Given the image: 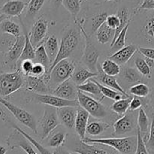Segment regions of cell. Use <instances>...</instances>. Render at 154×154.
Listing matches in <instances>:
<instances>
[{
	"label": "cell",
	"mask_w": 154,
	"mask_h": 154,
	"mask_svg": "<svg viewBox=\"0 0 154 154\" xmlns=\"http://www.w3.org/2000/svg\"><path fill=\"white\" fill-rule=\"evenodd\" d=\"M78 25V24H77ZM82 36L81 29L80 27L76 26H69L64 30L63 35H62L61 42H60V50H59L58 55L57 58L53 63L49 72H48L45 76L49 78L50 73L53 68L61 60L65 59H69L72 55L74 52L78 48L79 42L81 41V38Z\"/></svg>",
	"instance_id": "cell-1"
},
{
	"label": "cell",
	"mask_w": 154,
	"mask_h": 154,
	"mask_svg": "<svg viewBox=\"0 0 154 154\" xmlns=\"http://www.w3.org/2000/svg\"><path fill=\"white\" fill-rule=\"evenodd\" d=\"M82 141L87 144L108 146L120 154H135L136 151L138 139L137 136L102 138H90L86 137Z\"/></svg>",
	"instance_id": "cell-2"
},
{
	"label": "cell",
	"mask_w": 154,
	"mask_h": 154,
	"mask_svg": "<svg viewBox=\"0 0 154 154\" xmlns=\"http://www.w3.org/2000/svg\"><path fill=\"white\" fill-rule=\"evenodd\" d=\"M76 69L75 62L70 59H65L59 62L51 70L49 75L50 90H54L64 81L72 78Z\"/></svg>",
	"instance_id": "cell-3"
},
{
	"label": "cell",
	"mask_w": 154,
	"mask_h": 154,
	"mask_svg": "<svg viewBox=\"0 0 154 154\" xmlns=\"http://www.w3.org/2000/svg\"><path fill=\"white\" fill-rule=\"evenodd\" d=\"M25 86V78L19 70L0 73V97L11 96Z\"/></svg>",
	"instance_id": "cell-4"
},
{
	"label": "cell",
	"mask_w": 154,
	"mask_h": 154,
	"mask_svg": "<svg viewBox=\"0 0 154 154\" xmlns=\"http://www.w3.org/2000/svg\"><path fill=\"white\" fill-rule=\"evenodd\" d=\"M75 23L81 29L82 36L85 40V48H84V54L81 57V62L90 71H92L93 72H97L98 60L99 58V51L96 48L93 42H92L90 36L87 34V32L84 29L82 22H80L75 19Z\"/></svg>",
	"instance_id": "cell-5"
},
{
	"label": "cell",
	"mask_w": 154,
	"mask_h": 154,
	"mask_svg": "<svg viewBox=\"0 0 154 154\" xmlns=\"http://www.w3.org/2000/svg\"><path fill=\"white\" fill-rule=\"evenodd\" d=\"M0 104L4 106L18 121L26 127L31 129L34 133L38 134V126L36 119L34 116L27 111L17 106L14 104L8 102L5 99L0 97Z\"/></svg>",
	"instance_id": "cell-6"
},
{
	"label": "cell",
	"mask_w": 154,
	"mask_h": 154,
	"mask_svg": "<svg viewBox=\"0 0 154 154\" xmlns=\"http://www.w3.org/2000/svg\"><path fill=\"white\" fill-rule=\"evenodd\" d=\"M66 148L77 154H117L114 151L100 147V144H87L76 137L69 138L65 144Z\"/></svg>",
	"instance_id": "cell-7"
},
{
	"label": "cell",
	"mask_w": 154,
	"mask_h": 154,
	"mask_svg": "<svg viewBox=\"0 0 154 154\" xmlns=\"http://www.w3.org/2000/svg\"><path fill=\"white\" fill-rule=\"evenodd\" d=\"M26 101L28 102H34L38 104H44L47 106H51L58 108L63 107H79L78 100L69 101L59 98L54 95L50 94H38V93H31L27 96Z\"/></svg>",
	"instance_id": "cell-8"
},
{
	"label": "cell",
	"mask_w": 154,
	"mask_h": 154,
	"mask_svg": "<svg viewBox=\"0 0 154 154\" xmlns=\"http://www.w3.org/2000/svg\"><path fill=\"white\" fill-rule=\"evenodd\" d=\"M78 102L80 107L84 108L90 115L96 119H104L109 114L106 107L104 106L101 102L84 94L80 90H78Z\"/></svg>",
	"instance_id": "cell-9"
},
{
	"label": "cell",
	"mask_w": 154,
	"mask_h": 154,
	"mask_svg": "<svg viewBox=\"0 0 154 154\" xmlns=\"http://www.w3.org/2000/svg\"><path fill=\"white\" fill-rule=\"evenodd\" d=\"M25 45V37L21 35L17 38L14 44L8 52L4 54V58L2 61V66L9 71H17V63L22 55L23 50Z\"/></svg>",
	"instance_id": "cell-10"
},
{
	"label": "cell",
	"mask_w": 154,
	"mask_h": 154,
	"mask_svg": "<svg viewBox=\"0 0 154 154\" xmlns=\"http://www.w3.org/2000/svg\"><path fill=\"white\" fill-rule=\"evenodd\" d=\"M60 122L59 120L57 109L51 106L45 108V112L40 122L41 133L40 137L42 141L46 139L50 134L58 127Z\"/></svg>",
	"instance_id": "cell-11"
},
{
	"label": "cell",
	"mask_w": 154,
	"mask_h": 154,
	"mask_svg": "<svg viewBox=\"0 0 154 154\" xmlns=\"http://www.w3.org/2000/svg\"><path fill=\"white\" fill-rule=\"evenodd\" d=\"M116 136L126 135L138 128V114L135 111H129L114 123Z\"/></svg>",
	"instance_id": "cell-12"
},
{
	"label": "cell",
	"mask_w": 154,
	"mask_h": 154,
	"mask_svg": "<svg viewBox=\"0 0 154 154\" xmlns=\"http://www.w3.org/2000/svg\"><path fill=\"white\" fill-rule=\"evenodd\" d=\"M6 143L10 150L17 147L22 149L26 154H38L33 148V145L18 131L14 130L6 139Z\"/></svg>",
	"instance_id": "cell-13"
},
{
	"label": "cell",
	"mask_w": 154,
	"mask_h": 154,
	"mask_svg": "<svg viewBox=\"0 0 154 154\" xmlns=\"http://www.w3.org/2000/svg\"><path fill=\"white\" fill-rule=\"evenodd\" d=\"M48 22L45 18L40 17L33 25L29 33V40L35 48L43 45V42L48 33Z\"/></svg>",
	"instance_id": "cell-14"
},
{
	"label": "cell",
	"mask_w": 154,
	"mask_h": 154,
	"mask_svg": "<svg viewBox=\"0 0 154 154\" xmlns=\"http://www.w3.org/2000/svg\"><path fill=\"white\" fill-rule=\"evenodd\" d=\"M24 78L25 87L29 92L38 94H48L51 91L49 87V79L45 76L38 78L29 75L24 77Z\"/></svg>",
	"instance_id": "cell-15"
},
{
	"label": "cell",
	"mask_w": 154,
	"mask_h": 154,
	"mask_svg": "<svg viewBox=\"0 0 154 154\" xmlns=\"http://www.w3.org/2000/svg\"><path fill=\"white\" fill-rule=\"evenodd\" d=\"M78 86L72 79L64 81L52 91L53 95L69 101L78 100Z\"/></svg>",
	"instance_id": "cell-16"
},
{
	"label": "cell",
	"mask_w": 154,
	"mask_h": 154,
	"mask_svg": "<svg viewBox=\"0 0 154 154\" xmlns=\"http://www.w3.org/2000/svg\"><path fill=\"white\" fill-rule=\"evenodd\" d=\"M0 118L2 119V120L5 124L8 125V126H10L11 127L13 128L14 129H15V130L20 132V133L22 134V135H23V136L25 137V138H26V139L28 140V141H29V142L31 143V144H32L36 149H37V150L39 152V153L40 154H54V153L50 151L49 150H48L45 146L42 145V144H40L39 142H38L35 139H34L32 137L30 136V135H29V134H27L25 131H23L22 129H20V128L16 123H14V122L11 120L10 117L7 115L5 111L3 109H2L1 108H0Z\"/></svg>",
	"instance_id": "cell-17"
},
{
	"label": "cell",
	"mask_w": 154,
	"mask_h": 154,
	"mask_svg": "<svg viewBox=\"0 0 154 154\" xmlns=\"http://www.w3.org/2000/svg\"><path fill=\"white\" fill-rule=\"evenodd\" d=\"M69 135L66 131L62 126H58L56 128L49 136L44 140V145L45 147H51V148H59L65 145ZM43 145V144H42Z\"/></svg>",
	"instance_id": "cell-18"
},
{
	"label": "cell",
	"mask_w": 154,
	"mask_h": 154,
	"mask_svg": "<svg viewBox=\"0 0 154 154\" xmlns=\"http://www.w3.org/2000/svg\"><path fill=\"white\" fill-rule=\"evenodd\" d=\"M27 3L22 0H8L0 8V14L8 18L20 17Z\"/></svg>",
	"instance_id": "cell-19"
},
{
	"label": "cell",
	"mask_w": 154,
	"mask_h": 154,
	"mask_svg": "<svg viewBox=\"0 0 154 154\" xmlns=\"http://www.w3.org/2000/svg\"><path fill=\"white\" fill-rule=\"evenodd\" d=\"M141 36L146 45L154 48V11H150L141 29Z\"/></svg>",
	"instance_id": "cell-20"
},
{
	"label": "cell",
	"mask_w": 154,
	"mask_h": 154,
	"mask_svg": "<svg viewBox=\"0 0 154 154\" xmlns=\"http://www.w3.org/2000/svg\"><path fill=\"white\" fill-rule=\"evenodd\" d=\"M78 108L75 107H63L57 109L59 120L63 126L69 129L75 128Z\"/></svg>",
	"instance_id": "cell-21"
},
{
	"label": "cell",
	"mask_w": 154,
	"mask_h": 154,
	"mask_svg": "<svg viewBox=\"0 0 154 154\" xmlns=\"http://www.w3.org/2000/svg\"><path fill=\"white\" fill-rule=\"evenodd\" d=\"M138 46L135 45H126L122 49L119 50L117 52L113 54L108 59L115 62L119 66L124 65L128 63L130 59L135 55V53L138 51Z\"/></svg>",
	"instance_id": "cell-22"
},
{
	"label": "cell",
	"mask_w": 154,
	"mask_h": 154,
	"mask_svg": "<svg viewBox=\"0 0 154 154\" xmlns=\"http://www.w3.org/2000/svg\"><path fill=\"white\" fill-rule=\"evenodd\" d=\"M89 118H90V114L81 107H78L75 129V132L78 134V136L81 141L86 138Z\"/></svg>",
	"instance_id": "cell-23"
},
{
	"label": "cell",
	"mask_w": 154,
	"mask_h": 154,
	"mask_svg": "<svg viewBox=\"0 0 154 154\" xmlns=\"http://www.w3.org/2000/svg\"><path fill=\"white\" fill-rule=\"evenodd\" d=\"M97 72L98 76L96 77V81H99V82L102 83L103 85H105L106 87H109V88L113 89V90L119 92V93L123 94L124 96H126L127 98L131 97V96H129V94L122 88L121 86L120 85V84L117 82V78H116L115 77L108 76V75H105L103 72V71H102L101 66H99V65H98L97 66Z\"/></svg>",
	"instance_id": "cell-24"
},
{
	"label": "cell",
	"mask_w": 154,
	"mask_h": 154,
	"mask_svg": "<svg viewBox=\"0 0 154 154\" xmlns=\"http://www.w3.org/2000/svg\"><path fill=\"white\" fill-rule=\"evenodd\" d=\"M21 25L23 27V35L25 37V45H24L22 55H21L20 58L18 63L23 61V60H35V49L32 45L31 44L29 40V35L27 32L25 26H24L23 23L20 20Z\"/></svg>",
	"instance_id": "cell-25"
},
{
	"label": "cell",
	"mask_w": 154,
	"mask_h": 154,
	"mask_svg": "<svg viewBox=\"0 0 154 154\" xmlns=\"http://www.w3.org/2000/svg\"><path fill=\"white\" fill-rule=\"evenodd\" d=\"M98 76V72H93L90 69L78 68L75 69L71 79L75 82L77 86L84 84L91 78H94Z\"/></svg>",
	"instance_id": "cell-26"
},
{
	"label": "cell",
	"mask_w": 154,
	"mask_h": 154,
	"mask_svg": "<svg viewBox=\"0 0 154 154\" xmlns=\"http://www.w3.org/2000/svg\"><path fill=\"white\" fill-rule=\"evenodd\" d=\"M45 49L46 51L47 54L50 59V61L52 66L53 63L57 58L58 55L59 50H60V46H59V42L57 40V37L54 35L49 36L46 40L45 41L43 44Z\"/></svg>",
	"instance_id": "cell-27"
},
{
	"label": "cell",
	"mask_w": 154,
	"mask_h": 154,
	"mask_svg": "<svg viewBox=\"0 0 154 154\" xmlns=\"http://www.w3.org/2000/svg\"><path fill=\"white\" fill-rule=\"evenodd\" d=\"M0 33H5L14 36L15 38L21 35V29L19 24L7 18L0 24Z\"/></svg>",
	"instance_id": "cell-28"
},
{
	"label": "cell",
	"mask_w": 154,
	"mask_h": 154,
	"mask_svg": "<svg viewBox=\"0 0 154 154\" xmlns=\"http://www.w3.org/2000/svg\"><path fill=\"white\" fill-rule=\"evenodd\" d=\"M150 122L145 110L143 108L139 109L138 113V128L142 135L144 141L148 138L149 132H150Z\"/></svg>",
	"instance_id": "cell-29"
},
{
	"label": "cell",
	"mask_w": 154,
	"mask_h": 154,
	"mask_svg": "<svg viewBox=\"0 0 154 154\" xmlns=\"http://www.w3.org/2000/svg\"><path fill=\"white\" fill-rule=\"evenodd\" d=\"M115 30L110 28L106 23L103 24L96 32V38L98 42L102 45H105L111 41L112 42L114 38Z\"/></svg>",
	"instance_id": "cell-30"
},
{
	"label": "cell",
	"mask_w": 154,
	"mask_h": 154,
	"mask_svg": "<svg viewBox=\"0 0 154 154\" xmlns=\"http://www.w3.org/2000/svg\"><path fill=\"white\" fill-rule=\"evenodd\" d=\"M110 124L102 121H92L88 123L87 128V134L93 137H97L102 135L108 128Z\"/></svg>",
	"instance_id": "cell-31"
},
{
	"label": "cell",
	"mask_w": 154,
	"mask_h": 154,
	"mask_svg": "<svg viewBox=\"0 0 154 154\" xmlns=\"http://www.w3.org/2000/svg\"><path fill=\"white\" fill-rule=\"evenodd\" d=\"M117 15L118 16V17L120 18V25L117 29L115 30V33H114V38H113L112 42L111 43V47L114 45V43L115 42L116 39L118 37V35H120V33L121 32L122 30L126 26L128 23L131 21V18H129V13L128 9L126 8H120L117 11Z\"/></svg>",
	"instance_id": "cell-32"
},
{
	"label": "cell",
	"mask_w": 154,
	"mask_h": 154,
	"mask_svg": "<svg viewBox=\"0 0 154 154\" xmlns=\"http://www.w3.org/2000/svg\"><path fill=\"white\" fill-rule=\"evenodd\" d=\"M45 1L46 0H29L26 5V19L28 20H32L42 8Z\"/></svg>",
	"instance_id": "cell-33"
},
{
	"label": "cell",
	"mask_w": 154,
	"mask_h": 154,
	"mask_svg": "<svg viewBox=\"0 0 154 154\" xmlns=\"http://www.w3.org/2000/svg\"><path fill=\"white\" fill-rule=\"evenodd\" d=\"M123 78L129 84H138V83H144V78L141 74L138 72L136 69L134 68H124L123 72Z\"/></svg>",
	"instance_id": "cell-34"
},
{
	"label": "cell",
	"mask_w": 154,
	"mask_h": 154,
	"mask_svg": "<svg viewBox=\"0 0 154 154\" xmlns=\"http://www.w3.org/2000/svg\"><path fill=\"white\" fill-rule=\"evenodd\" d=\"M34 60L35 61L36 63H39V64L42 65L46 69L47 75L51 67V63L50 61V59L48 57V54H47V52L43 45H42L35 49V55Z\"/></svg>",
	"instance_id": "cell-35"
},
{
	"label": "cell",
	"mask_w": 154,
	"mask_h": 154,
	"mask_svg": "<svg viewBox=\"0 0 154 154\" xmlns=\"http://www.w3.org/2000/svg\"><path fill=\"white\" fill-rule=\"evenodd\" d=\"M78 90L81 92H85V93H89V94L92 95V96H97V97H100L102 96V93L99 87L98 84H96V81L91 78L90 80L87 81V82L84 83L82 85L78 86Z\"/></svg>",
	"instance_id": "cell-36"
},
{
	"label": "cell",
	"mask_w": 154,
	"mask_h": 154,
	"mask_svg": "<svg viewBox=\"0 0 154 154\" xmlns=\"http://www.w3.org/2000/svg\"><path fill=\"white\" fill-rule=\"evenodd\" d=\"M132 97L126 98V99H122L120 100L116 101L111 106V110L117 114V115L123 116L128 111L129 109V105H130Z\"/></svg>",
	"instance_id": "cell-37"
},
{
	"label": "cell",
	"mask_w": 154,
	"mask_h": 154,
	"mask_svg": "<svg viewBox=\"0 0 154 154\" xmlns=\"http://www.w3.org/2000/svg\"><path fill=\"white\" fill-rule=\"evenodd\" d=\"M102 71L105 75H108V76L115 77L120 75V66H119L117 63L114 62L113 60H110V59H107L105 61L102 63Z\"/></svg>",
	"instance_id": "cell-38"
},
{
	"label": "cell",
	"mask_w": 154,
	"mask_h": 154,
	"mask_svg": "<svg viewBox=\"0 0 154 154\" xmlns=\"http://www.w3.org/2000/svg\"><path fill=\"white\" fill-rule=\"evenodd\" d=\"M129 93L138 98H147L150 96L151 90L146 83H138L129 88Z\"/></svg>",
	"instance_id": "cell-39"
},
{
	"label": "cell",
	"mask_w": 154,
	"mask_h": 154,
	"mask_svg": "<svg viewBox=\"0 0 154 154\" xmlns=\"http://www.w3.org/2000/svg\"><path fill=\"white\" fill-rule=\"evenodd\" d=\"M135 66L137 70L138 71V72L143 77L147 78H151L152 70L147 66V63H146L145 60H144V57H141V56H138V57H135Z\"/></svg>",
	"instance_id": "cell-40"
},
{
	"label": "cell",
	"mask_w": 154,
	"mask_h": 154,
	"mask_svg": "<svg viewBox=\"0 0 154 154\" xmlns=\"http://www.w3.org/2000/svg\"><path fill=\"white\" fill-rule=\"evenodd\" d=\"M95 81H96V84H98V86L99 87L101 90V93H102V95L103 96V97L108 98L110 99H112L114 101H118L120 100V99H123V94H121L119 92L116 91V90H113V89L109 88V87H106V86L103 85V84H101V83H99V81H96L95 78H93Z\"/></svg>",
	"instance_id": "cell-41"
},
{
	"label": "cell",
	"mask_w": 154,
	"mask_h": 154,
	"mask_svg": "<svg viewBox=\"0 0 154 154\" xmlns=\"http://www.w3.org/2000/svg\"><path fill=\"white\" fill-rule=\"evenodd\" d=\"M16 38L11 35L0 33V53L5 54L14 44Z\"/></svg>",
	"instance_id": "cell-42"
},
{
	"label": "cell",
	"mask_w": 154,
	"mask_h": 154,
	"mask_svg": "<svg viewBox=\"0 0 154 154\" xmlns=\"http://www.w3.org/2000/svg\"><path fill=\"white\" fill-rule=\"evenodd\" d=\"M81 0H63V5L65 8L76 19V17L81 11Z\"/></svg>",
	"instance_id": "cell-43"
},
{
	"label": "cell",
	"mask_w": 154,
	"mask_h": 154,
	"mask_svg": "<svg viewBox=\"0 0 154 154\" xmlns=\"http://www.w3.org/2000/svg\"><path fill=\"white\" fill-rule=\"evenodd\" d=\"M108 14L107 12H102L93 16L91 18V29L92 32H97V30L106 22Z\"/></svg>",
	"instance_id": "cell-44"
},
{
	"label": "cell",
	"mask_w": 154,
	"mask_h": 154,
	"mask_svg": "<svg viewBox=\"0 0 154 154\" xmlns=\"http://www.w3.org/2000/svg\"><path fill=\"white\" fill-rule=\"evenodd\" d=\"M129 23H130V22H129V23L126 25V26L122 30V32L120 33L118 37H117V39H116L114 45L111 47V49H112L114 51H115V52H117V51L122 49V48H124V47L126 46V33H127V31H128V29H129Z\"/></svg>",
	"instance_id": "cell-45"
},
{
	"label": "cell",
	"mask_w": 154,
	"mask_h": 154,
	"mask_svg": "<svg viewBox=\"0 0 154 154\" xmlns=\"http://www.w3.org/2000/svg\"><path fill=\"white\" fill-rule=\"evenodd\" d=\"M35 63L33 60H26L17 63V70H19L24 77L31 75Z\"/></svg>",
	"instance_id": "cell-46"
},
{
	"label": "cell",
	"mask_w": 154,
	"mask_h": 154,
	"mask_svg": "<svg viewBox=\"0 0 154 154\" xmlns=\"http://www.w3.org/2000/svg\"><path fill=\"white\" fill-rule=\"evenodd\" d=\"M137 139H138V142H137V148L135 154H150L145 141L138 128H137Z\"/></svg>",
	"instance_id": "cell-47"
},
{
	"label": "cell",
	"mask_w": 154,
	"mask_h": 154,
	"mask_svg": "<svg viewBox=\"0 0 154 154\" xmlns=\"http://www.w3.org/2000/svg\"><path fill=\"white\" fill-rule=\"evenodd\" d=\"M106 24L112 29L116 30L120 25V18L117 14L108 15L106 20Z\"/></svg>",
	"instance_id": "cell-48"
},
{
	"label": "cell",
	"mask_w": 154,
	"mask_h": 154,
	"mask_svg": "<svg viewBox=\"0 0 154 154\" xmlns=\"http://www.w3.org/2000/svg\"><path fill=\"white\" fill-rule=\"evenodd\" d=\"M146 145L148 149L153 150L154 149V112L152 115V120L150 123V132H149V136L146 141Z\"/></svg>",
	"instance_id": "cell-49"
},
{
	"label": "cell",
	"mask_w": 154,
	"mask_h": 154,
	"mask_svg": "<svg viewBox=\"0 0 154 154\" xmlns=\"http://www.w3.org/2000/svg\"><path fill=\"white\" fill-rule=\"evenodd\" d=\"M154 11V0H143L142 3L135 10L134 14H136L141 11Z\"/></svg>",
	"instance_id": "cell-50"
},
{
	"label": "cell",
	"mask_w": 154,
	"mask_h": 154,
	"mask_svg": "<svg viewBox=\"0 0 154 154\" xmlns=\"http://www.w3.org/2000/svg\"><path fill=\"white\" fill-rule=\"evenodd\" d=\"M47 70L42 65L39 64V63H35L34 66H33L32 71L31 75L32 76L38 77V78H41L46 75Z\"/></svg>",
	"instance_id": "cell-51"
},
{
	"label": "cell",
	"mask_w": 154,
	"mask_h": 154,
	"mask_svg": "<svg viewBox=\"0 0 154 154\" xmlns=\"http://www.w3.org/2000/svg\"><path fill=\"white\" fill-rule=\"evenodd\" d=\"M138 51L144 57L154 60V48H150V47L139 46L138 48Z\"/></svg>",
	"instance_id": "cell-52"
},
{
	"label": "cell",
	"mask_w": 154,
	"mask_h": 154,
	"mask_svg": "<svg viewBox=\"0 0 154 154\" xmlns=\"http://www.w3.org/2000/svg\"><path fill=\"white\" fill-rule=\"evenodd\" d=\"M143 106H144V102L142 99L137 96H133L129 105V111H135L137 110L141 109Z\"/></svg>",
	"instance_id": "cell-53"
},
{
	"label": "cell",
	"mask_w": 154,
	"mask_h": 154,
	"mask_svg": "<svg viewBox=\"0 0 154 154\" xmlns=\"http://www.w3.org/2000/svg\"><path fill=\"white\" fill-rule=\"evenodd\" d=\"M54 153V154H72L69 151V150H67L66 147L65 148L64 146L59 147V148L55 149Z\"/></svg>",
	"instance_id": "cell-54"
},
{
	"label": "cell",
	"mask_w": 154,
	"mask_h": 154,
	"mask_svg": "<svg viewBox=\"0 0 154 154\" xmlns=\"http://www.w3.org/2000/svg\"><path fill=\"white\" fill-rule=\"evenodd\" d=\"M149 104H150V107L154 110V86L152 88L151 92H150V98H149Z\"/></svg>",
	"instance_id": "cell-55"
},
{
	"label": "cell",
	"mask_w": 154,
	"mask_h": 154,
	"mask_svg": "<svg viewBox=\"0 0 154 154\" xmlns=\"http://www.w3.org/2000/svg\"><path fill=\"white\" fill-rule=\"evenodd\" d=\"M144 60H145L146 63H147V66L150 67V69L151 70L154 69V60H152V59H149V58H146L144 57Z\"/></svg>",
	"instance_id": "cell-56"
},
{
	"label": "cell",
	"mask_w": 154,
	"mask_h": 154,
	"mask_svg": "<svg viewBox=\"0 0 154 154\" xmlns=\"http://www.w3.org/2000/svg\"><path fill=\"white\" fill-rule=\"evenodd\" d=\"M8 151L7 147H4L2 145H0V154H6Z\"/></svg>",
	"instance_id": "cell-57"
},
{
	"label": "cell",
	"mask_w": 154,
	"mask_h": 154,
	"mask_svg": "<svg viewBox=\"0 0 154 154\" xmlns=\"http://www.w3.org/2000/svg\"><path fill=\"white\" fill-rule=\"evenodd\" d=\"M53 1H54V3L55 5L59 6V5H60L61 4H63V0H53Z\"/></svg>",
	"instance_id": "cell-58"
},
{
	"label": "cell",
	"mask_w": 154,
	"mask_h": 154,
	"mask_svg": "<svg viewBox=\"0 0 154 154\" xmlns=\"http://www.w3.org/2000/svg\"><path fill=\"white\" fill-rule=\"evenodd\" d=\"M7 17L5 16V15L3 14H0V24L2 23V22L3 20H5V19H7Z\"/></svg>",
	"instance_id": "cell-59"
},
{
	"label": "cell",
	"mask_w": 154,
	"mask_h": 154,
	"mask_svg": "<svg viewBox=\"0 0 154 154\" xmlns=\"http://www.w3.org/2000/svg\"><path fill=\"white\" fill-rule=\"evenodd\" d=\"M3 1H4V0H0V8H1L2 6V5L4 4V3H3Z\"/></svg>",
	"instance_id": "cell-60"
},
{
	"label": "cell",
	"mask_w": 154,
	"mask_h": 154,
	"mask_svg": "<svg viewBox=\"0 0 154 154\" xmlns=\"http://www.w3.org/2000/svg\"><path fill=\"white\" fill-rule=\"evenodd\" d=\"M110 1H115V0H106V2H110Z\"/></svg>",
	"instance_id": "cell-61"
},
{
	"label": "cell",
	"mask_w": 154,
	"mask_h": 154,
	"mask_svg": "<svg viewBox=\"0 0 154 154\" xmlns=\"http://www.w3.org/2000/svg\"><path fill=\"white\" fill-rule=\"evenodd\" d=\"M85 1H88L89 2V1H91V0H85Z\"/></svg>",
	"instance_id": "cell-62"
}]
</instances>
